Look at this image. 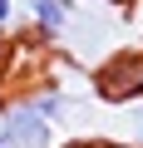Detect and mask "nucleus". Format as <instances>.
I'll return each mask as SVG.
<instances>
[{
    "label": "nucleus",
    "mask_w": 143,
    "mask_h": 148,
    "mask_svg": "<svg viewBox=\"0 0 143 148\" xmlns=\"http://www.w3.org/2000/svg\"><path fill=\"white\" fill-rule=\"evenodd\" d=\"M0 138H5V148H64L59 123H49L25 94L0 104Z\"/></svg>",
    "instance_id": "obj_1"
},
{
    "label": "nucleus",
    "mask_w": 143,
    "mask_h": 148,
    "mask_svg": "<svg viewBox=\"0 0 143 148\" xmlns=\"http://www.w3.org/2000/svg\"><path fill=\"white\" fill-rule=\"evenodd\" d=\"M79 20V5L74 0H25V25L40 45H59Z\"/></svg>",
    "instance_id": "obj_2"
},
{
    "label": "nucleus",
    "mask_w": 143,
    "mask_h": 148,
    "mask_svg": "<svg viewBox=\"0 0 143 148\" xmlns=\"http://www.w3.org/2000/svg\"><path fill=\"white\" fill-rule=\"evenodd\" d=\"M99 94L104 99H143V49L114 54L99 69Z\"/></svg>",
    "instance_id": "obj_3"
},
{
    "label": "nucleus",
    "mask_w": 143,
    "mask_h": 148,
    "mask_svg": "<svg viewBox=\"0 0 143 148\" xmlns=\"http://www.w3.org/2000/svg\"><path fill=\"white\" fill-rule=\"evenodd\" d=\"M49 123H64L69 114H74V94H69V89H59V84H35L30 94H25Z\"/></svg>",
    "instance_id": "obj_4"
},
{
    "label": "nucleus",
    "mask_w": 143,
    "mask_h": 148,
    "mask_svg": "<svg viewBox=\"0 0 143 148\" xmlns=\"http://www.w3.org/2000/svg\"><path fill=\"white\" fill-rule=\"evenodd\" d=\"M15 20H20V0H0V35H5Z\"/></svg>",
    "instance_id": "obj_5"
},
{
    "label": "nucleus",
    "mask_w": 143,
    "mask_h": 148,
    "mask_svg": "<svg viewBox=\"0 0 143 148\" xmlns=\"http://www.w3.org/2000/svg\"><path fill=\"white\" fill-rule=\"evenodd\" d=\"M0 64H5V45H0Z\"/></svg>",
    "instance_id": "obj_6"
},
{
    "label": "nucleus",
    "mask_w": 143,
    "mask_h": 148,
    "mask_svg": "<svg viewBox=\"0 0 143 148\" xmlns=\"http://www.w3.org/2000/svg\"><path fill=\"white\" fill-rule=\"evenodd\" d=\"M0 148H5V138H0Z\"/></svg>",
    "instance_id": "obj_7"
}]
</instances>
